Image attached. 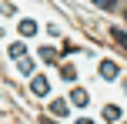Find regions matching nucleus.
<instances>
[{"instance_id": "1", "label": "nucleus", "mask_w": 127, "mask_h": 124, "mask_svg": "<svg viewBox=\"0 0 127 124\" xmlns=\"http://www.w3.org/2000/svg\"><path fill=\"white\" fill-rule=\"evenodd\" d=\"M30 91L37 94V97H47V94H50V84H47V77H33V81H30Z\"/></svg>"}, {"instance_id": "2", "label": "nucleus", "mask_w": 127, "mask_h": 124, "mask_svg": "<svg viewBox=\"0 0 127 124\" xmlns=\"http://www.w3.org/2000/svg\"><path fill=\"white\" fill-rule=\"evenodd\" d=\"M97 71H100V77H107V81H114L117 74H121V71H117V64H114V60H104V64L97 67Z\"/></svg>"}, {"instance_id": "3", "label": "nucleus", "mask_w": 127, "mask_h": 124, "mask_svg": "<svg viewBox=\"0 0 127 124\" xmlns=\"http://www.w3.org/2000/svg\"><path fill=\"white\" fill-rule=\"evenodd\" d=\"M110 37H114V44H121L127 50V30H124V27H110Z\"/></svg>"}, {"instance_id": "4", "label": "nucleus", "mask_w": 127, "mask_h": 124, "mask_svg": "<svg viewBox=\"0 0 127 124\" xmlns=\"http://www.w3.org/2000/svg\"><path fill=\"white\" fill-rule=\"evenodd\" d=\"M104 118H107V121H121V107H117V104H107V107H104Z\"/></svg>"}, {"instance_id": "5", "label": "nucleus", "mask_w": 127, "mask_h": 124, "mask_svg": "<svg viewBox=\"0 0 127 124\" xmlns=\"http://www.w3.org/2000/svg\"><path fill=\"white\" fill-rule=\"evenodd\" d=\"M70 101H74L77 107H87V101H90V97H87V91H74V94H70Z\"/></svg>"}, {"instance_id": "6", "label": "nucleus", "mask_w": 127, "mask_h": 124, "mask_svg": "<svg viewBox=\"0 0 127 124\" xmlns=\"http://www.w3.org/2000/svg\"><path fill=\"white\" fill-rule=\"evenodd\" d=\"M20 34H24V37L37 34V24H33V20H20Z\"/></svg>"}, {"instance_id": "7", "label": "nucleus", "mask_w": 127, "mask_h": 124, "mask_svg": "<svg viewBox=\"0 0 127 124\" xmlns=\"http://www.w3.org/2000/svg\"><path fill=\"white\" fill-rule=\"evenodd\" d=\"M40 57H44V60H57V50H54V47H44V50H40Z\"/></svg>"}, {"instance_id": "8", "label": "nucleus", "mask_w": 127, "mask_h": 124, "mask_svg": "<svg viewBox=\"0 0 127 124\" xmlns=\"http://www.w3.org/2000/svg\"><path fill=\"white\" fill-rule=\"evenodd\" d=\"M74 74H77V71H74L70 64H67V67H60V77H64V81H74Z\"/></svg>"}, {"instance_id": "9", "label": "nucleus", "mask_w": 127, "mask_h": 124, "mask_svg": "<svg viewBox=\"0 0 127 124\" xmlns=\"http://www.w3.org/2000/svg\"><path fill=\"white\" fill-rule=\"evenodd\" d=\"M54 114H60V118H64V114H67V104H64V101H54Z\"/></svg>"}, {"instance_id": "10", "label": "nucleus", "mask_w": 127, "mask_h": 124, "mask_svg": "<svg viewBox=\"0 0 127 124\" xmlns=\"http://www.w3.org/2000/svg\"><path fill=\"white\" fill-rule=\"evenodd\" d=\"M10 57H24V44H13L10 47Z\"/></svg>"}, {"instance_id": "11", "label": "nucleus", "mask_w": 127, "mask_h": 124, "mask_svg": "<svg viewBox=\"0 0 127 124\" xmlns=\"http://www.w3.org/2000/svg\"><path fill=\"white\" fill-rule=\"evenodd\" d=\"M90 3H97V7H104V10H110V7H114V0H90Z\"/></svg>"}, {"instance_id": "12", "label": "nucleus", "mask_w": 127, "mask_h": 124, "mask_svg": "<svg viewBox=\"0 0 127 124\" xmlns=\"http://www.w3.org/2000/svg\"><path fill=\"white\" fill-rule=\"evenodd\" d=\"M77 124H94V121H77Z\"/></svg>"}, {"instance_id": "13", "label": "nucleus", "mask_w": 127, "mask_h": 124, "mask_svg": "<svg viewBox=\"0 0 127 124\" xmlns=\"http://www.w3.org/2000/svg\"><path fill=\"white\" fill-rule=\"evenodd\" d=\"M44 124H54V121H47V118H44Z\"/></svg>"}, {"instance_id": "14", "label": "nucleus", "mask_w": 127, "mask_h": 124, "mask_svg": "<svg viewBox=\"0 0 127 124\" xmlns=\"http://www.w3.org/2000/svg\"><path fill=\"white\" fill-rule=\"evenodd\" d=\"M124 20H127V10H124Z\"/></svg>"}]
</instances>
